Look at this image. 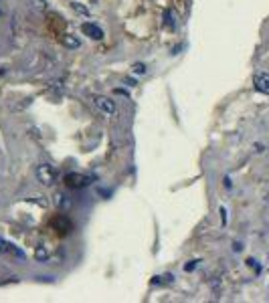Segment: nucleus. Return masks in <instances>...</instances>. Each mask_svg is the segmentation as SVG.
I'll return each instance as SVG.
<instances>
[{"mask_svg": "<svg viewBox=\"0 0 269 303\" xmlns=\"http://www.w3.org/2000/svg\"><path fill=\"white\" fill-rule=\"evenodd\" d=\"M93 103H95V107L100 109V111H103L105 116H114V113L118 111L116 101H112V99L105 97V95H95L93 97Z\"/></svg>", "mask_w": 269, "mask_h": 303, "instance_id": "nucleus-2", "label": "nucleus"}, {"mask_svg": "<svg viewBox=\"0 0 269 303\" xmlns=\"http://www.w3.org/2000/svg\"><path fill=\"white\" fill-rule=\"evenodd\" d=\"M36 259H39V261H47V259H49V252L45 251V247H39V249H36Z\"/></svg>", "mask_w": 269, "mask_h": 303, "instance_id": "nucleus-6", "label": "nucleus"}, {"mask_svg": "<svg viewBox=\"0 0 269 303\" xmlns=\"http://www.w3.org/2000/svg\"><path fill=\"white\" fill-rule=\"evenodd\" d=\"M146 71L148 69H146V65H142V63H136V65H134V73L136 75H146Z\"/></svg>", "mask_w": 269, "mask_h": 303, "instance_id": "nucleus-7", "label": "nucleus"}, {"mask_svg": "<svg viewBox=\"0 0 269 303\" xmlns=\"http://www.w3.org/2000/svg\"><path fill=\"white\" fill-rule=\"evenodd\" d=\"M34 4H36V8H45L47 6V0H34Z\"/></svg>", "mask_w": 269, "mask_h": 303, "instance_id": "nucleus-8", "label": "nucleus"}, {"mask_svg": "<svg viewBox=\"0 0 269 303\" xmlns=\"http://www.w3.org/2000/svg\"><path fill=\"white\" fill-rule=\"evenodd\" d=\"M36 178L45 186H53L57 182V172L53 166H49V164H41V166L36 168Z\"/></svg>", "mask_w": 269, "mask_h": 303, "instance_id": "nucleus-1", "label": "nucleus"}, {"mask_svg": "<svg viewBox=\"0 0 269 303\" xmlns=\"http://www.w3.org/2000/svg\"><path fill=\"white\" fill-rule=\"evenodd\" d=\"M71 8H73V10H75V12H81V15H85V17H87V15H89V10H87V8H85V6H81L79 2H75V0H73V2H71Z\"/></svg>", "mask_w": 269, "mask_h": 303, "instance_id": "nucleus-5", "label": "nucleus"}, {"mask_svg": "<svg viewBox=\"0 0 269 303\" xmlns=\"http://www.w3.org/2000/svg\"><path fill=\"white\" fill-rule=\"evenodd\" d=\"M253 85H255V89H257L259 93L269 95V73H257L253 77Z\"/></svg>", "mask_w": 269, "mask_h": 303, "instance_id": "nucleus-4", "label": "nucleus"}, {"mask_svg": "<svg viewBox=\"0 0 269 303\" xmlns=\"http://www.w3.org/2000/svg\"><path fill=\"white\" fill-rule=\"evenodd\" d=\"M221 214H223V222H227V210L225 208H221Z\"/></svg>", "mask_w": 269, "mask_h": 303, "instance_id": "nucleus-9", "label": "nucleus"}, {"mask_svg": "<svg viewBox=\"0 0 269 303\" xmlns=\"http://www.w3.org/2000/svg\"><path fill=\"white\" fill-rule=\"evenodd\" d=\"M81 33H83L85 36H89L91 41H101V39H103V31L97 27L95 22H83V24H81Z\"/></svg>", "mask_w": 269, "mask_h": 303, "instance_id": "nucleus-3", "label": "nucleus"}]
</instances>
